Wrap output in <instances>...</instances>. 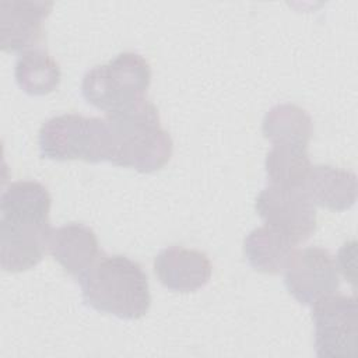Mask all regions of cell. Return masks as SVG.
Returning a JSON list of instances; mask_svg holds the SVG:
<instances>
[{
    "label": "cell",
    "mask_w": 358,
    "mask_h": 358,
    "mask_svg": "<svg viewBox=\"0 0 358 358\" xmlns=\"http://www.w3.org/2000/svg\"><path fill=\"white\" fill-rule=\"evenodd\" d=\"M154 271L165 288L186 294L203 288L210 281L213 266L201 250L173 245L155 256Z\"/></svg>",
    "instance_id": "cell-10"
},
{
    "label": "cell",
    "mask_w": 358,
    "mask_h": 358,
    "mask_svg": "<svg viewBox=\"0 0 358 358\" xmlns=\"http://www.w3.org/2000/svg\"><path fill=\"white\" fill-rule=\"evenodd\" d=\"M255 208L267 225L284 232L296 243L306 241L315 232V204L302 187L270 185L256 197Z\"/></svg>",
    "instance_id": "cell-6"
},
{
    "label": "cell",
    "mask_w": 358,
    "mask_h": 358,
    "mask_svg": "<svg viewBox=\"0 0 358 358\" xmlns=\"http://www.w3.org/2000/svg\"><path fill=\"white\" fill-rule=\"evenodd\" d=\"M50 225L17 222L0 218V266L21 273L34 268L48 250Z\"/></svg>",
    "instance_id": "cell-8"
},
{
    "label": "cell",
    "mask_w": 358,
    "mask_h": 358,
    "mask_svg": "<svg viewBox=\"0 0 358 358\" xmlns=\"http://www.w3.org/2000/svg\"><path fill=\"white\" fill-rule=\"evenodd\" d=\"M48 252L70 275L80 278L101 256L95 232L78 222L52 228Z\"/></svg>",
    "instance_id": "cell-11"
},
{
    "label": "cell",
    "mask_w": 358,
    "mask_h": 358,
    "mask_svg": "<svg viewBox=\"0 0 358 358\" xmlns=\"http://www.w3.org/2000/svg\"><path fill=\"white\" fill-rule=\"evenodd\" d=\"M317 357H354L357 351V301L331 294L312 305Z\"/></svg>",
    "instance_id": "cell-5"
},
{
    "label": "cell",
    "mask_w": 358,
    "mask_h": 358,
    "mask_svg": "<svg viewBox=\"0 0 358 358\" xmlns=\"http://www.w3.org/2000/svg\"><path fill=\"white\" fill-rule=\"evenodd\" d=\"M266 173L271 185L302 187L312 168L306 148L274 144L266 157Z\"/></svg>",
    "instance_id": "cell-17"
},
{
    "label": "cell",
    "mask_w": 358,
    "mask_h": 358,
    "mask_svg": "<svg viewBox=\"0 0 358 358\" xmlns=\"http://www.w3.org/2000/svg\"><path fill=\"white\" fill-rule=\"evenodd\" d=\"M49 1H1L0 46L4 52L34 49L43 36V21L50 14Z\"/></svg>",
    "instance_id": "cell-9"
},
{
    "label": "cell",
    "mask_w": 358,
    "mask_h": 358,
    "mask_svg": "<svg viewBox=\"0 0 358 358\" xmlns=\"http://www.w3.org/2000/svg\"><path fill=\"white\" fill-rule=\"evenodd\" d=\"M302 189L313 204L331 211H344L357 200V175L331 165H315Z\"/></svg>",
    "instance_id": "cell-12"
},
{
    "label": "cell",
    "mask_w": 358,
    "mask_h": 358,
    "mask_svg": "<svg viewBox=\"0 0 358 358\" xmlns=\"http://www.w3.org/2000/svg\"><path fill=\"white\" fill-rule=\"evenodd\" d=\"M112 134L110 162L150 173L164 168L173 151V143L161 127L158 109L143 99L120 110L106 113Z\"/></svg>",
    "instance_id": "cell-2"
},
{
    "label": "cell",
    "mask_w": 358,
    "mask_h": 358,
    "mask_svg": "<svg viewBox=\"0 0 358 358\" xmlns=\"http://www.w3.org/2000/svg\"><path fill=\"white\" fill-rule=\"evenodd\" d=\"M84 302L91 308L120 319H140L151 305L147 274L123 255H103L77 278Z\"/></svg>",
    "instance_id": "cell-1"
},
{
    "label": "cell",
    "mask_w": 358,
    "mask_h": 358,
    "mask_svg": "<svg viewBox=\"0 0 358 358\" xmlns=\"http://www.w3.org/2000/svg\"><path fill=\"white\" fill-rule=\"evenodd\" d=\"M41 155L53 161L110 162L112 134L106 119L64 113L46 120L39 130Z\"/></svg>",
    "instance_id": "cell-3"
},
{
    "label": "cell",
    "mask_w": 358,
    "mask_h": 358,
    "mask_svg": "<svg viewBox=\"0 0 358 358\" xmlns=\"http://www.w3.org/2000/svg\"><path fill=\"white\" fill-rule=\"evenodd\" d=\"M284 281L288 292L306 306L336 294L340 287L337 263L322 248L295 250L284 267Z\"/></svg>",
    "instance_id": "cell-7"
},
{
    "label": "cell",
    "mask_w": 358,
    "mask_h": 358,
    "mask_svg": "<svg viewBox=\"0 0 358 358\" xmlns=\"http://www.w3.org/2000/svg\"><path fill=\"white\" fill-rule=\"evenodd\" d=\"M295 250L296 242L294 239L267 224L250 231L243 242V252L249 264L266 274L282 271Z\"/></svg>",
    "instance_id": "cell-14"
},
{
    "label": "cell",
    "mask_w": 358,
    "mask_h": 358,
    "mask_svg": "<svg viewBox=\"0 0 358 358\" xmlns=\"http://www.w3.org/2000/svg\"><path fill=\"white\" fill-rule=\"evenodd\" d=\"M50 206L52 197L48 189L35 180L13 182L0 197L1 218L17 222L50 225Z\"/></svg>",
    "instance_id": "cell-13"
},
{
    "label": "cell",
    "mask_w": 358,
    "mask_h": 358,
    "mask_svg": "<svg viewBox=\"0 0 358 358\" xmlns=\"http://www.w3.org/2000/svg\"><path fill=\"white\" fill-rule=\"evenodd\" d=\"M151 81L148 62L138 53L123 52L108 64L95 66L83 77L84 99L112 113L145 99Z\"/></svg>",
    "instance_id": "cell-4"
},
{
    "label": "cell",
    "mask_w": 358,
    "mask_h": 358,
    "mask_svg": "<svg viewBox=\"0 0 358 358\" xmlns=\"http://www.w3.org/2000/svg\"><path fill=\"white\" fill-rule=\"evenodd\" d=\"M264 137L274 144L308 148L312 137L310 115L298 105L280 103L273 106L263 119Z\"/></svg>",
    "instance_id": "cell-15"
},
{
    "label": "cell",
    "mask_w": 358,
    "mask_h": 358,
    "mask_svg": "<svg viewBox=\"0 0 358 358\" xmlns=\"http://www.w3.org/2000/svg\"><path fill=\"white\" fill-rule=\"evenodd\" d=\"M14 74L20 88L29 95L53 92L62 78L59 63L45 49L39 48L18 55Z\"/></svg>",
    "instance_id": "cell-16"
}]
</instances>
